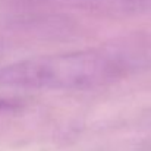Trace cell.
Segmentation results:
<instances>
[{
  "label": "cell",
  "mask_w": 151,
  "mask_h": 151,
  "mask_svg": "<svg viewBox=\"0 0 151 151\" xmlns=\"http://www.w3.org/2000/svg\"><path fill=\"white\" fill-rule=\"evenodd\" d=\"M128 62L116 51L85 49L32 56L0 66V87L34 91H85L120 79Z\"/></svg>",
  "instance_id": "1"
},
{
  "label": "cell",
  "mask_w": 151,
  "mask_h": 151,
  "mask_svg": "<svg viewBox=\"0 0 151 151\" xmlns=\"http://www.w3.org/2000/svg\"><path fill=\"white\" fill-rule=\"evenodd\" d=\"M21 107V101L13 97H4L0 96V114L6 113H13Z\"/></svg>",
  "instance_id": "2"
}]
</instances>
